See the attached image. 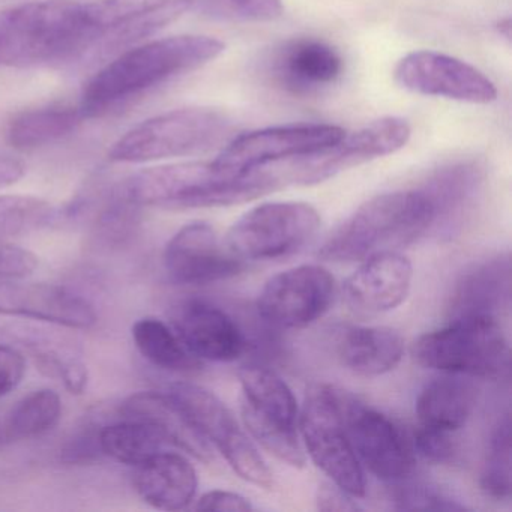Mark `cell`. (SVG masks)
Returning a JSON list of instances; mask_svg holds the SVG:
<instances>
[{"instance_id": "1", "label": "cell", "mask_w": 512, "mask_h": 512, "mask_svg": "<svg viewBox=\"0 0 512 512\" xmlns=\"http://www.w3.org/2000/svg\"><path fill=\"white\" fill-rule=\"evenodd\" d=\"M280 187L274 170L268 166L235 173L214 163H179L140 170L115 190L136 208L187 211L239 205Z\"/></svg>"}, {"instance_id": "2", "label": "cell", "mask_w": 512, "mask_h": 512, "mask_svg": "<svg viewBox=\"0 0 512 512\" xmlns=\"http://www.w3.org/2000/svg\"><path fill=\"white\" fill-rule=\"evenodd\" d=\"M224 44L211 37L184 35L131 47L107 62L83 89L80 109L98 118L149 89L217 59Z\"/></svg>"}, {"instance_id": "3", "label": "cell", "mask_w": 512, "mask_h": 512, "mask_svg": "<svg viewBox=\"0 0 512 512\" xmlns=\"http://www.w3.org/2000/svg\"><path fill=\"white\" fill-rule=\"evenodd\" d=\"M85 47V4L79 0H40L0 13V65L80 64Z\"/></svg>"}, {"instance_id": "4", "label": "cell", "mask_w": 512, "mask_h": 512, "mask_svg": "<svg viewBox=\"0 0 512 512\" xmlns=\"http://www.w3.org/2000/svg\"><path fill=\"white\" fill-rule=\"evenodd\" d=\"M433 224V206L424 191L380 194L359 206L329 235L319 257L326 262H362L413 244Z\"/></svg>"}, {"instance_id": "5", "label": "cell", "mask_w": 512, "mask_h": 512, "mask_svg": "<svg viewBox=\"0 0 512 512\" xmlns=\"http://www.w3.org/2000/svg\"><path fill=\"white\" fill-rule=\"evenodd\" d=\"M412 356L440 373L496 379L508 370L509 344L496 317H455L415 340Z\"/></svg>"}, {"instance_id": "6", "label": "cell", "mask_w": 512, "mask_h": 512, "mask_svg": "<svg viewBox=\"0 0 512 512\" xmlns=\"http://www.w3.org/2000/svg\"><path fill=\"white\" fill-rule=\"evenodd\" d=\"M241 418L248 434L278 460L305 466L299 434V406L292 389L269 368L248 365L239 371Z\"/></svg>"}, {"instance_id": "7", "label": "cell", "mask_w": 512, "mask_h": 512, "mask_svg": "<svg viewBox=\"0 0 512 512\" xmlns=\"http://www.w3.org/2000/svg\"><path fill=\"white\" fill-rule=\"evenodd\" d=\"M229 131V122L215 110H172L131 128L109 157L133 164L202 154L223 142Z\"/></svg>"}, {"instance_id": "8", "label": "cell", "mask_w": 512, "mask_h": 512, "mask_svg": "<svg viewBox=\"0 0 512 512\" xmlns=\"http://www.w3.org/2000/svg\"><path fill=\"white\" fill-rule=\"evenodd\" d=\"M299 434L305 451L329 481L356 499L365 496V470L344 427L338 388L320 383L308 389L299 410Z\"/></svg>"}, {"instance_id": "9", "label": "cell", "mask_w": 512, "mask_h": 512, "mask_svg": "<svg viewBox=\"0 0 512 512\" xmlns=\"http://www.w3.org/2000/svg\"><path fill=\"white\" fill-rule=\"evenodd\" d=\"M187 0H94L86 2V47L80 64H98L172 25Z\"/></svg>"}, {"instance_id": "10", "label": "cell", "mask_w": 512, "mask_h": 512, "mask_svg": "<svg viewBox=\"0 0 512 512\" xmlns=\"http://www.w3.org/2000/svg\"><path fill=\"white\" fill-rule=\"evenodd\" d=\"M166 392L203 439L218 449L244 481L263 490H274V473L259 448L214 392L188 382L172 383Z\"/></svg>"}, {"instance_id": "11", "label": "cell", "mask_w": 512, "mask_h": 512, "mask_svg": "<svg viewBox=\"0 0 512 512\" xmlns=\"http://www.w3.org/2000/svg\"><path fill=\"white\" fill-rule=\"evenodd\" d=\"M320 221L319 212L308 203H263L242 215L224 242L247 263L283 259L310 244Z\"/></svg>"}, {"instance_id": "12", "label": "cell", "mask_w": 512, "mask_h": 512, "mask_svg": "<svg viewBox=\"0 0 512 512\" xmlns=\"http://www.w3.org/2000/svg\"><path fill=\"white\" fill-rule=\"evenodd\" d=\"M341 416L359 463L376 478L397 484L415 470V449L403 428L376 407L338 389Z\"/></svg>"}, {"instance_id": "13", "label": "cell", "mask_w": 512, "mask_h": 512, "mask_svg": "<svg viewBox=\"0 0 512 512\" xmlns=\"http://www.w3.org/2000/svg\"><path fill=\"white\" fill-rule=\"evenodd\" d=\"M410 127L404 119L383 118L338 142L304 157L275 163L283 185H313L343 170L394 154L406 145Z\"/></svg>"}, {"instance_id": "14", "label": "cell", "mask_w": 512, "mask_h": 512, "mask_svg": "<svg viewBox=\"0 0 512 512\" xmlns=\"http://www.w3.org/2000/svg\"><path fill=\"white\" fill-rule=\"evenodd\" d=\"M334 275L320 265H302L266 281L257 298L260 319L275 329H304L322 319L334 304Z\"/></svg>"}, {"instance_id": "15", "label": "cell", "mask_w": 512, "mask_h": 512, "mask_svg": "<svg viewBox=\"0 0 512 512\" xmlns=\"http://www.w3.org/2000/svg\"><path fill=\"white\" fill-rule=\"evenodd\" d=\"M344 136L334 125H287L254 131L233 140L214 161L229 172L244 173L328 148Z\"/></svg>"}, {"instance_id": "16", "label": "cell", "mask_w": 512, "mask_h": 512, "mask_svg": "<svg viewBox=\"0 0 512 512\" xmlns=\"http://www.w3.org/2000/svg\"><path fill=\"white\" fill-rule=\"evenodd\" d=\"M164 268L170 280L184 286H206L229 280L247 269V262L227 248L211 224H187L167 242Z\"/></svg>"}, {"instance_id": "17", "label": "cell", "mask_w": 512, "mask_h": 512, "mask_svg": "<svg viewBox=\"0 0 512 512\" xmlns=\"http://www.w3.org/2000/svg\"><path fill=\"white\" fill-rule=\"evenodd\" d=\"M395 80L407 91L461 103L488 104L497 98L496 86L472 65L442 55L413 52L395 68Z\"/></svg>"}, {"instance_id": "18", "label": "cell", "mask_w": 512, "mask_h": 512, "mask_svg": "<svg viewBox=\"0 0 512 512\" xmlns=\"http://www.w3.org/2000/svg\"><path fill=\"white\" fill-rule=\"evenodd\" d=\"M172 325L185 346L202 361L235 362L250 350V337L238 320L202 299L179 304Z\"/></svg>"}, {"instance_id": "19", "label": "cell", "mask_w": 512, "mask_h": 512, "mask_svg": "<svg viewBox=\"0 0 512 512\" xmlns=\"http://www.w3.org/2000/svg\"><path fill=\"white\" fill-rule=\"evenodd\" d=\"M23 280L0 278V314L71 329H91L97 325L94 307L82 296L55 284Z\"/></svg>"}, {"instance_id": "20", "label": "cell", "mask_w": 512, "mask_h": 512, "mask_svg": "<svg viewBox=\"0 0 512 512\" xmlns=\"http://www.w3.org/2000/svg\"><path fill=\"white\" fill-rule=\"evenodd\" d=\"M412 280L410 260L398 251H386L362 260L359 268L344 281L341 296L355 313L379 316L406 301Z\"/></svg>"}, {"instance_id": "21", "label": "cell", "mask_w": 512, "mask_h": 512, "mask_svg": "<svg viewBox=\"0 0 512 512\" xmlns=\"http://www.w3.org/2000/svg\"><path fill=\"white\" fill-rule=\"evenodd\" d=\"M511 302V259L496 254L473 263L455 283L449 316H488L499 319Z\"/></svg>"}, {"instance_id": "22", "label": "cell", "mask_w": 512, "mask_h": 512, "mask_svg": "<svg viewBox=\"0 0 512 512\" xmlns=\"http://www.w3.org/2000/svg\"><path fill=\"white\" fill-rule=\"evenodd\" d=\"M134 487L151 508L182 511L196 499L199 478L185 455L163 449L136 467Z\"/></svg>"}, {"instance_id": "23", "label": "cell", "mask_w": 512, "mask_h": 512, "mask_svg": "<svg viewBox=\"0 0 512 512\" xmlns=\"http://www.w3.org/2000/svg\"><path fill=\"white\" fill-rule=\"evenodd\" d=\"M119 415L124 419H134L151 425L161 434L167 445L176 446L203 463H209L214 458L211 445L188 421L167 392H136L121 404Z\"/></svg>"}, {"instance_id": "24", "label": "cell", "mask_w": 512, "mask_h": 512, "mask_svg": "<svg viewBox=\"0 0 512 512\" xmlns=\"http://www.w3.org/2000/svg\"><path fill=\"white\" fill-rule=\"evenodd\" d=\"M275 79L293 94H313L334 85L343 74L337 50L319 40L290 41L274 61Z\"/></svg>"}, {"instance_id": "25", "label": "cell", "mask_w": 512, "mask_h": 512, "mask_svg": "<svg viewBox=\"0 0 512 512\" xmlns=\"http://www.w3.org/2000/svg\"><path fill=\"white\" fill-rule=\"evenodd\" d=\"M445 374L428 382L416 398L419 427L458 433L472 416L478 389L458 374Z\"/></svg>"}, {"instance_id": "26", "label": "cell", "mask_w": 512, "mask_h": 512, "mask_svg": "<svg viewBox=\"0 0 512 512\" xmlns=\"http://www.w3.org/2000/svg\"><path fill=\"white\" fill-rule=\"evenodd\" d=\"M341 364L359 376H382L395 370L404 356L400 332L388 326H353L337 343Z\"/></svg>"}, {"instance_id": "27", "label": "cell", "mask_w": 512, "mask_h": 512, "mask_svg": "<svg viewBox=\"0 0 512 512\" xmlns=\"http://www.w3.org/2000/svg\"><path fill=\"white\" fill-rule=\"evenodd\" d=\"M484 175L473 163L443 167L422 188L434 211V226L451 227L475 206L481 193Z\"/></svg>"}, {"instance_id": "28", "label": "cell", "mask_w": 512, "mask_h": 512, "mask_svg": "<svg viewBox=\"0 0 512 512\" xmlns=\"http://www.w3.org/2000/svg\"><path fill=\"white\" fill-rule=\"evenodd\" d=\"M85 118L80 106L52 104L14 116L7 127V142L20 151L41 148L76 131Z\"/></svg>"}, {"instance_id": "29", "label": "cell", "mask_w": 512, "mask_h": 512, "mask_svg": "<svg viewBox=\"0 0 512 512\" xmlns=\"http://www.w3.org/2000/svg\"><path fill=\"white\" fill-rule=\"evenodd\" d=\"M131 334L137 350L155 367L179 374L202 370V359L191 353L175 329L163 320L143 317L134 323Z\"/></svg>"}, {"instance_id": "30", "label": "cell", "mask_w": 512, "mask_h": 512, "mask_svg": "<svg viewBox=\"0 0 512 512\" xmlns=\"http://www.w3.org/2000/svg\"><path fill=\"white\" fill-rule=\"evenodd\" d=\"M166 445L154 427L134 419L122 418V421L98 430L101 455L128 466H140L152 455L163 451Z\"/></svg>"}, {"instance_id": "31", "label": "cell", "mask_w": 512, "mask_h": 512, "mask_svg": "<svg viewBox=\"0 0 512 512\" xmlns=\"http://www.w3.org/2000/svg\"><path fill=\"white\" fill-rule=\"evenodd\" d=\"M61 418V397L53 389H37L17 401L8 413L2 434L8 442L37 439L50 433Z\"/></svg>"}, {"instance_id": "32", "label": "cell", "mask_w": 512, "mask_h": 512, "mask_svg": "<svg viewBox=\"0 0 512 512\" xmlns=\"http://www.w3.org/2000/svg\"><path fill=\"white\" fill-rule=\"evenodd\" d=\"M56 220L58 211L47 200L20 194L0 196V239L10 241L16 236L40 232Z\"/></svg>"}, {"instance_id": "33", "label": "cell", "mask_w": 512, "mask_h": 512, "mask_svg": "<svg viewBox=\"0 0 512 512\" xmlns=\"http://www.w3.org/2000/svg\"><path fill=\"white\" fill-rule=\"evenodd\" d=\"M479 487L493 500L511 497V422L503 416L491 434L487 457L479 476Z\"/></svg>"}, {"instance_id": "34", "label": "cell", "mask_w": 512, "mask_h": 512, "mask_svg": "<svg viewBox=\"0 0 512 512\" xmlns=\"http://www.w3.org/2000/svg\"><path fill=\"white\" fill-rule=\"evenodd\" d=\"M188 10L221 22H271L283 14L281 0H187Z\"/></svg>"}, {"instance_id": "35", "label": "cell", "mask_w": 512, "mask_h": 512, "mask_svg": "<svg viewBox=\"0 0 512 512\" xmlns=\"http://www.w3.org/2000/svg\"><path fill=\"white\" fill-rule=\"evenodd\" d=\"M395 487L392 500L401 511H466L467 506L445 491L425 482H413L410 478L392 484Z\"/></svg>"}, {"instance_id": "36", "label": "cell", "mask_w": 512, "mask_h": 512, "mask_svg": "<svg viewBox=\"0 0 512 512\" xmlns=\"http://www.w3.org/2000/svg\"><path fill=\"white\" fill-rule=\"evenodd\" d=\"M415 452L436 464H451L460 454L457 433L431 430V428L416 427L412 437Z\"/></svg>"}, {"instance_id": "37", "label": "cell", "mask_w": 512, "mask_h": 512, "mask_svg": "<svg viewBox=\"0 0 512 512\" xmlns=\"http://www.w3.org/2000/svg\"><path fill=\"white\" fill-rule=\"evenodd\" d=\"M37 358L43 370L61 379L71 394L82 395L88 388V368L83 362L52 352L38 353Z\"/></svg>"}, {"instance_id": "38", "label": "cell", "mask_w": 512, "mask_h": 512, "mask_svg": "<svg viewBox=\"0 0 512 512\" xmlns=\"http://www.w3.org/2000/svg\"><path fill=\"white\" fill-rule=\"evenodd\" d=\"M40 260L32 251L0 239V278H28L37 271Z\"/></svg>"}, {"instance_id": "39", "label": "cell", "mask_w": 512, "mask_h": 512, "mask_svg": "<svg viewBox=\"0 0 512 512\" xmlns=\"http://www.w3.org/2000/svg\"><path fill=\"white\" fill-rule=\"evenodd\" d=\"M26 373V361L22 352L0 344V398L7 397L22 383Z\"/></svg>"}, {"instance_id": "40", "label": "cell", "mask_w": 512, "mask_h": 512, "mask_svg": "<svg viewBox=\"0 0 512 512\" xmlns=\"http://www.w3.org/2000/svg\"><path fill=\"white\" fill-rule=\"evenodd\" d=\"M196 511H230V512H248L253 511V503L250 499L239 493L227 490H211L196 500L194 505Z\"/></svg>"}, {"instance_id": "41", "label": "cell", "mask_w": 512, "mask_h": 512, "mask_svg": "<svg viewBox=\"0 0 512 512\" xmlns=\"http://www.w3.org/2000/svg\"><path fill=\"white\" fill-rule=\"evenodd\" d=\"M316 506L322 512H355L362 509L356 497L338 487L334 482H323L316 493Z\"/></svg>"}, {"instance_id": "42", "label": "cell", "mask_w": 512, "mask_h": 512, "mask_svg": "<svg viewBox=\"0 0 512 512\" xmlns=\"http://www.w3.org/2000/svg\"><path fill=\"white\" fill-rule=\"evenodd\" d=\"M25 164L11 155L0 154V188L11 187L25 176Z\"/></svg>"}, {"instance_id": "43", "label": "cell", "mask_w": 512, "mask_h": 512, "mask_svg": "<svg viewBox=\"0 0 512 512\" xmlns=\"http://www.w3.org/2000/svg\"><path fill=\"white\" fill-rule=\"evenodd\" d=\"M2 440H4V434H2V431H0V443H2Z\"/></svg>"}]
</instances>
